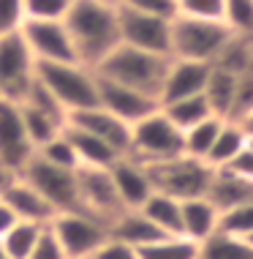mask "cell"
Masks as SVG:
<instances>
[{
    "label": "cell",
    "instance_id": "cell-1",
    "mask_svg": "<svg viewBox=\"0 0 253 259\" xmlns=\"http://www.w3.org/2000/svg\"><path fill=\"white\" fill-rule=\"evenodd\" d=\"M63 22H66L68 33L74 38L76 58L90 68H95L120 44L117 3H109V0H71V9H68Z\"/></svg>",
    "mask_w": 253,
    "mask_h": 259
},
{
    "label": "cell",
    "instance_id": "cell-2",
    "mask_svg": "<svg viewBox=\"0 0 253 259\" xmlns=\"http://www.w3.org/2000/svg\"><path fill=\"white\" fill-rule=\"evenodd\" d=\"M169 63H172V58H166V55L144 52V50H136V47H128V44H117L93 71L101 79L117 82V85H125L133 90H142V93L158 99Z\"/></svg>",
    "mask_w": 253,
    "mask_h": 259
},
{
    "label": "cell",
    "instance_id": "cell-3",
    "mask_svg": "<svg viewBox=\"0 0 253 259\" xmlns=\"http://www.w3.org/2000/svg\"><path fill=\"white\" fill-rule=\"evenodd\" d=\"M36 79L58 99L66 115L98 107V74L84 63H36Z\"/></svg>",
    "mask_w": 253,
    "mask_h": 259
},
{
    "label": "cell",
    "instance_id": "cell-4",
    "mask_svg": "<svg viewBox=\"0 0 253 259\" xmlns=\"http://www.w3.org/2000/svg\"><path fill=\"white\" fill-rule=\"evenodd\" d=\"M231 36L234 33L226 27V22H210V19H193L177 14L172 19V52L169 55L177 60H196L213 66Z\"/></svg>",
    "mask_w": 253,
    "mask_h": 259
},
{
    "label": "cell",
    "instance_id": "cell-5",
    "mask_svg": "<svg viewBox=\"0 0 253 259\" xmlns=\"http://www.w3.org/2000/svg\"><path fill=\"white\" fill-rule=\"evenodd\" d=\"M150 172L153 188L161 194H169L174 199H191V197H207L210 183L215 178V169L201 158L193 156H174L158 164H144Z\"/></svg>",
    "mask_w": 253,
    "mask_h": 259
},
{
    "label": "cell",
    "instance_id": "cell-6",
    "mask_svg": "<svg viewBox=\"0 0 253 259\" xmlns=\"http://www.w3.org/2000/svg\"><path fill=\"white\" fill-rule=\"evenodd\" d=\"M125 156L142 164H158V161L182 156V131L169 120L164 109H156L153 115L131 125V145Z\"/></svg>",
    "mask_w": 253,
    "mask_h": 259
},
{
    "label": "cell",
    "instance_id": "cell-7",
    "mask_svg": "<svg viewBox=\"0 0 253 259\" xmlns=\"http://www.w3.org/2000/svg\"><path fill=\"white\" fill-rule=\"evenodd\" d=\"M36 79V58L27 50L22 33H0V96L11 101H22Z\"/></svg>",
    "mask_w": 253,
    "mask_h": 259
},
{
    "label": "cell",
    "instance_id": "cell-8",
    "mask_svg": "<svg viewBox=\"0 0 253 259\" xmlns=\"http://www.w3.org/2000/svg\"><path fill=\"white\" fill-rule=\"evenodd\" d=\"M49 227H52L63 254L68 259H87L109 237L107 224L93 219V215H87V213H82V210L58 213L49 221Z\"/></svg>",
    "mask_w": 253,
    "mask_h": 259
},
{
    "label": "cell",
    "instance_id": "cell-9",
    "mask_svg": "<svg viewBox=\"0 0 253 259\" xmlns=\"http://www.w3.org/2000/svg\"><path fill=\"white\" fill-rule=\"evenodd\" d=\"M41 197L52 205L58 213H68V210H79V191H76V169H63V166L46 164L44 158L33 156L19 172Z\"/></svg>",
    "mask_w": 253,
    "mask_h": 259
},
{
    "label": "cell",
    "instance_id": "cell-10",
    "mask_svg": "<svg viewBox=\"0 0 253 259\" xmlns=\"http://www.w3.org/2000/svg\"><path fill=\"white\" fill-rule=\"evenodd\" d=\"M19 33L36 63H79L74 38L63 19H25Z\"/></svg>",
    "mask_w": 253,
    "mask_h": 259
},
{
    "label": "cell",
    "instance_id": "cell-11",
    "mask_svg": "<svg viewBox=\"0 0 253 259\" xmlns=\"http://www.w3.org/2000/svg\"><path fill=\"white\" fill-rule=\"evenodd\" d=\"M76 191H79V210L109 227L123 213V202L117 197L115 180L109 169L101 166H79L76 169Z\"/></svg>",
    "mask_w": 253,
    "mask_h": 259
},
{
    "label": "cell",
    "instance_id": "cell-12",
    "mask_svg": "<svg viewBox=\"0 0 253 259\" xmlns=\"http://www.w3.org/2000/svg\"><path fill=\"white\" fill-rule=\"evenodd\" d=\"M117 25H120V44L172 58L169 55L172 52V19L117 6Z\"/></svg>",
    "mask_w": 253,
    "mask_h": 259
},
{
    "label": "cell",
    "instance_id": "cell-13",
    "mask_svg": "<svg viewBox=\"0 0 253 259\" xmlns=\"http://www.w3.org/2000/svg\"><path fill=\"white\" fill-rule=\"evenodd\" d=\"M33 156H36V148L25 131L19 104L0 96V161H6L19 175Z\"/></svg>",
    "mask_w": 253,
    "mask_h": 259
},
{
    "label": "cell",
    "instance_id": "cell-14",
    "mask_svg": "<svg viewBox=\"0 0 253 259\" xmlns=\"http://www.w3.org/2000/svg\"><path fill=\"white\" fill-rule=\"evenodd\" d=\"M98 107L109 109L112 115H117L120 120L133 125V123L142 120V117L161 109V101L156 96L142 93V90H133V88L117 85V82H109V79L98 76Z\"/></svg>",
    "mask_w": 253,
    "mask_h": 259
},
{
    "label": "cell",
    "instance_id": "cell-15",
    "mask_svg": "<svg viewBox=\"0 0 253 259\" xmlns=\"http://www.w3.org/2000/svg\"><path fill=\"white\" fill-rule=\"evenodd\" d=\"M68 125H76V128L87 131L98 139H104L107 145H112L117 153H128L131 145V125L120 120L117 115H112L109 109L104 107H90V109H79L68 115Z\"/></svg>",
    "mask_w": 253,
    "mask_h": 259
},
{
    "label": "cell",
    "instance_id": "cell-16",
    "mask_svg": "<svg viewBox=\"0 0 253 259\" xmlns=\"http://www.w3.org/2000/svg\"><path fill=\"white\" fill-rule=\"evenodd\" d=\"M109 172H112L117 197H120L125 210H139L147 199L153 197V191H156L147 166L142 164V161L131 158V156H120L109 166Z\"/></svg>",
    "mask_w": 253,
    "mask_h": 259
},
{
    "label": "cell",
    "instance_id": "cell-17",
    "mask_svg": "<svg viewBox=\"0 0 253 259\" xmlns=\"http://www.w3.org/2000/svg\"><path fill=\"white\" fill-rule=\"evenodd\" d=\"M210 63H196V60H177L172 58L164 76V85H161V104L169 101H180L188 96H199L205 93L207 76H210Z\"/></svg>",
    "mask_w": 253,
    "mask_h": 259
},
{
    "label": "cell",
    "instance_id": "cell-18",
    "mask_svg": "<svg viewBox=\"0 0 253 259\" xmlns=\"http://www.w3.org/2000/svg\"><path fill=\"white\" fill-rule=\"evenodd\" d=\"M0 199L9 202V207L17 213L19 221H33V224H49L58 215V210L46 202V197L41 194L27 183L25 178H17L14 183L0 194Z\"/></svg>",
    "mask_w": 253,
    "mask_h": 259
},
{
    "label": "cell",
    "instance_id": "cell-19",
    "mask_svg": "<svg viewBox=\"0 0 253 259\" xmlns=\"http://www.w3.org/2000/svg\"><path fill=\"white\" fill-rule=\"evenodd\" d=\"M221 227V210L213 205L210 197L182 199V235L201 243Z\"/></svg>",
    "mask_w": 253,
    "mask_h": 259
},
{
    "label": "cell",
    "instance_id": "cell-20",
    "mask_svg": "<svg viewBox=\"0 0 253 259\" xmlns=\"http://www.w3.org/2000/svg\"><path fill=\"white\" fill-rule=\"evenodd\" d=\"M207 197L213 199V205L226 213V210L242 207L253 202V180L240 178V175L229 172V169H215V178L210 183Z\"/></svg>",
    "mask_w": 253,
    "mask_h": 259
},
{
    "label": "cell",
    "instance_id": "cell-21",
    "mask_svg": "<svg viewBox=\"0 0 253 259\" xmlns=\"http://www.w3.org/2000/svg\"><path fill=\"white\" fill-rule=\"evenodd\" d=\"M109 237H117V240L128 243L133 248H142L147 243L164 237V232L147 219L142 210H123V213L109 224Z\"/></svg>",
    "mask_w": 253,
    "mask_h": 259
},
{
    "label": "cell",
    "instance_id": "cell-22",
    "mask_svg": "<svg viewBox=\"0 0 253 259\" xmlns=\"http://www.w3.org/2000/svg\"><path fill=\"white\" fill-rule=\"evenodd\" d=\"M66 137L71 139L76 158H79V166H101V169H109V166L123 156V153H117L112 145L104 142V139L87 134V131L76 128V125L66 123Z\"/></svg>",
    "mask_w": 253,
    "mask_h": 259
},
{
    "label": "cell",
    "instance_id": "cell-23",
    "mask_svg": "<svg viewBox=\"0 0 253 259\" xmlns=\"http://www.w3.org/2000/svg\"><path fill=\"white\" fill-rule=\"evenodd\" d=\"M245 142H248V131L242 128L240 120H223L221 123V131H218L213 148L207 153V164L213 169H223L229 166L231 161L237 158V153L245 150Z\"/></svg>",
    "mask_w": 253,
    "mask_h": 259
},
{
    "label": "cell",
    "instance_id": "cell-24",
    "mask_svg": "<svg viewBox=\"0 0 253 259\" xmlns=\"http://www.w3.org/2000/svg\"><path fill=\"white\" fill-rule=\"evenodd\" d=\"M234 96H237V74L226 71V68H210L207 85H205V99L210 101V107L218 117L229 120L231 109H234Z\"/></svg>",
    "mask_w": 253,
    "mask_h": 259
},
{
    "label": "cell",
    "instance_id": "cell-25",
    "mask_svg": "<svg viewBox=\"0 0 253 259\" xmlns=\"http://www.w3.org/2000/svg\"><path fill=\"white\" fill-rule=\"evenodd\" d=\"M139 210H142L164 235H182V199H174V197H169V194L153 191V197Z\"/></svg>",
    "mask_w": 253,
    "mask_h": 259
},
{
    "label": "cell",
    "instance_id": "cell-26",
    "mask_svg": "<svg viewBox=\"0 0 253 259\" xmlns=\"http://www.w3.org/2000/svg\"><path fill=\"white\" fill-rule=\"evenodd\" d=\"M161 109L166 112V117L177 125L180 131H188L191 125L207 120L213 117L215 112L210 107V101L205 99V93L199 96H188V99H180V101H169V104H161Z\"/></svg>",
    "mask_w": 253,
    "mask_h": 259
},
{
    "label": "cell",
    "instance_id": "cell-27",
    "mask_svg": "<svg viewBox=\"0 0 253 259\" xmlns=\"http://www.w3.org/2000/svg\"><path fill=\"white\" fill-rule=\"evenodd\" d=\"M199 259H253V246L245 237L218 229L215 235L199 243Z\"/></svg>",
    "mask_w": 253,
    "mask_h": 259
},
{
    "label": "cell",
    "instance_id": "cell-28",
    "mask_svg": "<svg viewBox=\"0 0 253 259\" xmlns=\"http://www.w3.org/2000/svg\"><path fill=\"white\" fill-rule=\"evenodd\" d=\"M136 251L139 259H199V243L185 235H164Z\"/></svg>",
    "mask_w": 253,
    "mask_h": 259
},
{
    "label": "cell",
    "instance_id": "cell-29",
    "mask_svg": "<svg viewBox=\"0 0 253 259\" xmlns=\"http://www.w3.org/2000/svg\"><path fill=\"white\" fill-rule=\"evenodd\" d=\"M19 109H22V120H25V131L27 137H30L33 148H41L44 142H49L52 137H58L63 128H66L68 120H63V117H55L49 115L44 109H36V107H27V104H19Z\"/></svg>",
    "mask_w": 253,
    "mask_h": 259
},
{
    "label": "cell",
    "instance_id": "cell-30",
    "mask_svg": "<svg viewBox=\"0 0 253 259\" xmlns=\"http://www.w3.org/2000/svg\"><path fill=\"white\" fill-rule=\"evenodd\" d=\"M221 123H223V117L213 115L207 120L191 125L188 131H182V153L205 161L210 148H213V142H215V137H218V131H221Z\"/></svg>",
    "mask_w": 253,
    "mask_h": 259
},
{
    "label": "cell",
    "instance_id": "cell-31",
    "mask_svg": "<svg viewBox=\"0 0 253 259\" xmlns=\"http://www.w3.org/2000/svg\"><path fill=\"white\" fill-rule=\"evenodd\" d=\"M46 224H33V221H17L14 227L6 232L0 240H3L6 251H9L11 259H27L30 251L36 248L38 237H41V229Z\"/></svg>",
    "mask_w": 253,
    "mask_h": 259
},
{
    "label": "cell",
    "instance_id": "cell-32",
    "mask_svg": "<svg viewBox=\"0 0 253 259\" xmlns=\"http://www.w3.org/2000/svg\"><path fill=\"white\" fill-rule=\"evenodd\" d=\"M38 158H44L46 164L63 166V169H79V158H76V150L71 145V139L66 137V128L60 131L58 137H52L49 142H44L36 150Z\"/></svg>",
    "mask_w": 253,
    "mask_h": 259
},
{
    "label": "cell",
    "instance_id": "cell-33",
    "mask_svg": "<svg viewBox=\"0 0 253 259\" xmlns=\"http://www.w3.org/2000/svg\"><path fill=\"white\" fill-rule=\"evenodd\" d=\"M223 22L234 36H253V0H223Z\"/></svg>",
    "mask_w": 253,
    "mask_h": 259
},
{
    "label": "cell",
    "instance_id": "cell-34",
    "mask_svg": "<svg viewBox=\"0 0 253 259\" xmlns=\"http://www.w3.org/2000/svg\"><path fill=\"white\" fill-rule=\"evenodd\" d=\"M68 9L71 0H22L25 19H66Z\"/></svg>",
    "mask_w": 253,
    "mask_h": 259
},
{
    "label": "cell",
    "instance_id": "cell-35",
    "mask_svg": "<svg viewBox=\"0 0 253 259\" xmlns=\"http://www.w3.org/2000/svg\"><path fill=\"white\" fill-rule=\"evenodd\" d=\"M218 229H221V232H229V235H237V237L253 235V202L221 213V227Z\"/></svg>",
    "mask_w": 253,
    "mask_h": 259
},
{
    "label": "cell",
    "instance_id": "cell-36",
    "mask_svg": "<svg viewBox=\"0 0 253 259\" xmlns=\"http://www.w3.org/2000/svg\"><path fill=\"white\" fill-rule=\"evenodd\" d=\"M177 14L180 17L223 22V0H177Z\"/></svg>",
    "mask_w": 253,
    "mask_h": 259
},
{
    "label": "cell",
    "instance_id": "cell-37",
    "mask_svg": "<svg viewBox=\"0 0 253 259\" xmlns=\"http://www.w3.org/2000/svg\"><path fill=\"white\" fill-rule=\"evenodd\" d=\"M253 109V68L237 76V96H234V109L229 120H242Z\"/></svg>",
    "mask_w": 253,
    "mask_h": 259
},
{
    "label": "cell",
    "instance_id": "cell-38",
    "mask_svg": "<svg viewBox=\"0 0 253 259\" xmlns=\"http://www.w3.org/2000/svg\"><path fill=\"white\" fill-rule=\"evenodd\" d=\"M117 6H125V9L142 11V14H153V17H164V19L177 17V0H117Z\"/></svg>",
    "mask_w": 253,
    "mask_h": 259
},
{
    "label": "cell",
    "instance_id": "cell-39",
    "mask_svg": "<svg viewBox=\"0 0 253 259\" xmlns=\"http://www.w3.org/2000/svg\"><path fill=\"white\" fill-rule=\"evenodd\" d=\"M87 259H139V251L128 243L117 240V237H107Z\"/></svg>",
    "mask_w": 253,
    "mask_h": 259
},
{
    "label": "cell",
    "instance_id": "cell-40",
    "mask_svg": "<svg viewBox=\"0 0 253 259\" xmlns=\"http://www.w3.org/2000/svg\"><path fill=\"white\" fill-rule=\"evenodd\" d=\"M27 259H68L66 254H63V248H60V243H58V237H55V232H52L49 224L41 229V237H38L36 248L30 251V256H27Z\"/></svg>",
    "mask_w": 253,
    "mask_h": 259
},
{
    "label": "cell",
    "instance_id": "cell-41",
    "mask_svg": "<svg viewBox=\"0 0 253 259\" xmlns=\"http://www.w3.org/2000/svg\"><path fill=\"white\" fill-rule=\"evenodd\" d=\"M22 0H0V33L17 30L22 25Z\"/></svg>",
    "mask_w": 253,
    "mask_h": 259
},
{
    "label": "cell",
    "instance_id": "cell-42",
    "mask_svg": "<svg viewBox=\"0 0 253 259\" xmlns=\"http://www.w3.org/2000/svg\"><path fill=\"white\" fill-rule=\"evenodd\" d=\"M223 169H229V172L240 175V178H248V180H253V150L245 148L242 153H237V158L231 161L229 166H223Z\"/></svg>",
    "mask_w": 253,
    "mask_h": 259
},
{
    "label": "cell",
    "instance_id": "cell-43",
    "mask_svg": "<svg viewBox=\"0 0 253 259\" xmlns=\"http://www.w3.org/2000/svg\"><path fill=\"white\" fill-rule=\"evenodd\" d=\"M17 221H19V219H17V213H14V210L9 207V202L0 199V237L9 232V229H11Z\"/></svg>",
    "mask_w": 253,
    "mask_h": 259
},
{
    "label": "cell",
    "instance_id": "cell-44",
    "mask_svg": "<svg viewBox=\"0 0 253 259\" xmlns=\"http://www.w3.org/2000/svg\"><path fill=\"white\" fill-rule=\"evenodd\" d=\"M17 178H19V175L14 172L11 166L6 164V161H0V194H3L6 188H9V186H11V183H14V180H17Z\"/></svg>",
    "mask_w": 253,
    "mask_h": 259
},
{
    "label": "cell",
    "instance_id": "cell-45",
    "mask_svg": "<svg viewBox=\"0 0 253 259\" xmlns=\"http://www.w3.org/2000/svg\"><path fill=\"white\" fill-rule=\"evenodd\" d=\"M240 123H242V128H245V131H253V109H250V112H248V115H245V117H242V120H240Z\"/></svg>",
    "mask_w": 253,
    "mask_h": 259
},
{
    "label": "cell",
    "instance_id": "cell-46",
    "mask_svg": "<svg viewBox=\"0 0 253 259\" xmlns=\"http://www.w3.org/2000/svg\"><path fill=\"white\" fill-rule=\"evenodd\" d=\"M0 259H11L9 251H6V246H3V240H0Z\"/></svg>",
    "mask_w": 253,
    "mask_h": 259
},
{
    "label": "cell",
    "instance_id": "cell-47",
    "mask_svg": "<svg viewBox=\"0 0 253 259\" xmlns=\"http://www.w3.org/2000/svg\"><path fill=\"white\" fill-rule=\"evenodd\" d=\"M245 148L253 150V131H248V142H245Z\"/></svg>",
    "mask_w": 253,
    "mask_h": 259
},
{
    "label": "cell",
    "instance_id": "cell-48",
    "mask_svg": "<svg viewBox=\"0 0 253 259\" xmlns=\"http://www.w3.org/2000/svg\"><path fill=\"white\" fill-rule=\"evenodd\" d=\"M245 240H248V243H250V246H253V235H248V237H245Z\"/></svg>",
    "mask_w": 253,
    "mask_h": 259
},
{
    "label": "cell",
    "instance_id": "cell-49",
    "mask_svg": "<svg viewBox=\"0 0 253 259\" xmlns=\"http://www.w3.org/2000/svg\"><path fill=\"white\" fill-rule=\"evenodd\" d=\"M109 3H117V0H109Z\"/></svg>",
    "mask_w": 253,
    "mask_h": 259
},
{
    "label": "cell",
    "instance_id": "cell-50",
    "mask_svg": "<svg viewBox=\"0 0 253 259\" xmlns=\"http://www.w3.org/2000/svg\"><path fill=\"white\" fill-rule=\"evenodd\" d=\"M250 41H253V36H250Z\"/></svg>",
    "mask_w": 253,
    "mask_h": 259
}]
</instances>
